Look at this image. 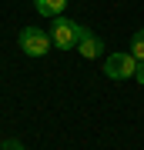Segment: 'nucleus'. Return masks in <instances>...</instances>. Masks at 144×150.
<instances>
[{"label":"nucleus","instance_id":"6e6552de","mask_svg":"<svg viewBox=\"0 0 144 150\" xmlns=\"http://www.w3.org/2000/svg\"><path fill=\"white\" fill-rule=\"evenodd\" d=\"M134 80L144 87V60H138V70H134Z\"/></svg>","mask_w":144,"mask_h":150},{"label":"nucleus","instance_id":"423d86ee","mask_svg":"<svg viewBox=\"0 0 144 150\" xmlns=\"http://www.w3.org/2000/svg\"><path fill=\"white\" fill-rule=\"evenodd\" d=\"M131 54L138 57V60H144V27H141V30L131 37Z\"/></svg>","mask_w":144,"mask_h":150},{"label":"nucleus","instance_id":"f257e3e1","mask_svg":"<svg viewBox=\"0 0 144 150\" xmlns=\"http://www.w3.org/2000/svg\"><path fill=\"white\" fill-rule=\"evenodd\" d=\"M84 27L74 20H67V17H54V27H50V40H54V47H60V50H70V47H77L80 37H84Z\"/></svg>","mask_w":144,"mask_h":150},{"label":"nucleus","instance_id":"39448f33","mask_svg":"<svg viewBox=\"0 0 144 150\" xmlns=\"http://www.w3.org/2000/svg\"><path fill=\"white\" fill-rule=\"evenodd\" d=\"M34 7H37L40 17H60L67 7V0H34Z\"/></svg>","mask_w":144,"mask_h":150},{"label":"nucleus","instance_id":"7ed1b4c3","mask_svg":"<svg viewBox=\"0 0 144 150\" xmlns=\"http://www.w3.org/2000/svg\"><path fill=\"white\" fill-rule=\"evenodd\" d=\"M50 47H54L50 33H44L40 27H24L20 30V50L27 57H44V54H50Z\"/></svg>","mask_w":144,"mask_h":150},{"label":"nucleus","instance_id":"f03ea898","mask_svg":"<svg viewBox=\"0 0 144 150\" xmlns=\"http://www.w3.org/2000/svg\"><path fill=\"white\" fill-rule=\"evenodd\" d=\"M134 70H138V57H134L131 50L104 57V74L111 77V80H128V77H134Z\"/></svg>","mask_w":144,"mask_h":150},{"label":"nucleus","instance_id":"20e7f679","mask_svg":"<svg viewBox=\"0 0 144 150\" xmlns=\"http://www.w3.org/2000/svg\"><path fill=\"white\" fill-rule=\"evenodd\" d=\"M77 54L84 57V60H94V57H101V54H104V40H101V37H94V33L87 30L84 37H80V43H77Z\"/></svg>","mask_w":144,"mask_h":150},{"label":"nucleus","instance_id":"0eeeda50","mask_svg":"<svg viewBox=\"0 0 144 150\" xmlns=\"http://www.w3.org/2000/svg\"><path fill=\"white\" fill-rule=\"evenodd\" d=\"M0 150H24V144H20V140H4Z\"/></svg>","mask_w":144,"mask_h":150}]
</instances>
